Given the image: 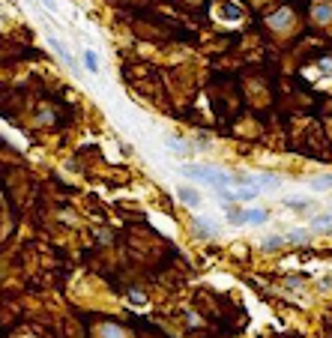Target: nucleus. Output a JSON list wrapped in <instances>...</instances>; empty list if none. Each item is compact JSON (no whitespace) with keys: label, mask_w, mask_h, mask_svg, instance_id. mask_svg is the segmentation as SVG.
<instances>
[{"label":"nucleus","mask_w":332,"mask_h":338,"mask_svg":"<svg viewBox=\"0 0 332 338\" xmlns=\"http://www.w3.org/2000/svg\"><path fill=\"white\" fill-rule=\"evenodd\" d=\"M186 177L203 180V183H210V186H216V189H227L231 183H237L234 177H227V174H221V171H213V168H198V165L186 168Z\"/></svg>","instance_id":"1"},{"label":"nucleus","mask_w":332,"mask_h":338,"mask_svg":"<svg viewBox=\"0 0 332 338\" xmlns=\"http://www.w3.org/2000/svg\"><path fill=\"white\" fill-rule=\"evenodd\" d=\"M48 45L54 48V54H57V57H60V60H63L69 69H75V60H72V54L66 51V45H63L60 39H54V36H51V39H48Z\"/></svg>","instance_id":"2"},{"label":"nucleus","mask_w":332,"mask_h":338,"mask_svg":"<svg viewBox=\"0 0 332 338\" xmlns=\"http://www.w3.org/2000/svg\"><path fill=\"white\" fill-rule=\"evenodd\" d=\"M311 15H314V21H320V24L332 21V3H314Z\"/></svg>","instance_id":"3"},{"label":"nucleus","mask_w":332,"mask_h":338,"mask_svg":"<svg viewBox=\"0 0 332 338\" xmlns=\"http://www.w3.org/2000/svg\"><path fill=\"white\" fill-rule=\"evenodd\" d=\"M224 216H227V222L234 227H240V225H248V219H245V213L243 210H237V206H227L224 203Z\"/></svg>","instance_id":"4"},{"label":"nucleus","mask_w":332,"mask_h":338,"mask_svg":"<svg viewBox=\"0 0 332 338\" xmlns=\"http://www.w3.org/2000/svg\"><path fill=\"white\" fill-rule=\"evenodd\" d=\"M177 195H180V201L186 203V206H198V203H200L198 192H195V189H189V186H180Z\"/></svg>","instance_id":"5"},{"label":"nucleus","mask_w":332,"mask_h":338,"mask_svg":"<svg viewBox=\"0 0 332 338\" xmlns=\"http://www.w3.org/2000/svg\"><path fill=\"white\" fill-rule=\"evenodd\" d=\"M290 21V9H278L275 15H269V27H278V30H285Z\"/></svg>","instance_id":"6"},{"label":"nucleus","mask_w":332,"mask_h":338,"mask_svg":"<svg viewBox=\"0 0 332 338\" xmlns=\"http://www.w3.org/2000/svg\"><path fill=\"white\" fill-rule=\"evenodd\" d=\"M245 219H248L251 225H266L269 213H266V210H258V206H254V210H245Z\"/></svg>","instance_id":"7"},{"label":"nucleus","mask_w":332,"mask_h":338,"mask_svg":"<svg viewBox=\"0 0 332 338\" xmlns=\"http://www.w3.org/2000/svg\"><path fill=\"white\" fill-rule=\"evenodd\" d=\"M221 15H224V18H231V21H237V18H243V9H240V6H234V3H224V6H221Z\"/></svg>","instance_id":"8"},{"label":"nucleus","mask_w":332,"mask_h":338,"mask_svg":"<svg viewBox=\"0 0 332 338\" xmlns=\"http://www.w3.org/2000/svg\"><path fill=\"white\" fill-rule=\"evenodd\" d=\"M282 243H285V240H282V237L275 233V237H266L264 243H261V248H264V251H275V248L282 246Z\"/></svg>","instance_id":"9"},{"label":"nucleus","mask_w":332,"mask_h":338,"mask_svg":"<svg viewBox=\"0 0 332 338\" xmlns=\"http://www.w3.org/2000/svg\"><path fill=\"white\" fill-rule=\"evenodd\" d=\"M311 186H314V189H332V174H323V177H311Z\"/></svg>","instance_id":"10"},{"label":"nucleus","mask_w":332,"mask_h":338,"mask_svg":"<svg viewBox=\"0 0 332 338\" xmlns=\"http://www.w3.org/2000/svg\"><path fill=\"white\" fill-rule=\"evenodd\" d=\"M84 63H87L90 72H99V57H96V51H84Z\"/></svg>","instance_id":"11"},{"label":"nucleus","mask_w":332,"mask_h":338,"mask_svg":"<svg viewBox=\"0 0 332 338\" xmlns=\"http://www.w3.org/2000/svg\"><path fill=\"white\" fill-rule=\"evenodd\" d=\"M168 147H171L174 153H180V156H186V153H189V147H186L183 141H177V138H171V141H168Z\"/></svg>","instance_id":"12"},{"label":"nucleus","mask_w":332,"mask_h":338,"mask_svg":"<svg viewBox=\"0 0 332 338\" xmlns=\"http://www.w3.org/2000/svg\"><path fill=\"white\" fill-rule=\"evenodd\" d=\"M305 237H309V230H290L288 233L290 243H305Z\"/></svg>","instance_id":"13"},{"label":"nucleus","mask_w":332,"mask_h":338,"mask_svg":"<svg viewBox=\"0 0 332 338\" xmlns=\"http://www.w3.org/2000/svg\"><path fill=\"white\" fill-rule=\"evenodd\" d=\"M314 227H332V216H329V213L317 216V219H314Z\"/></svg>","instance_id":"14"},{"label":"nucleus","mask_w":332,"mask_h":338,"mask_svg":"<svg viewBox=\"0 0 332 338\" xmlns=\"http://www.w3.org/2000/svg\"><path fill=\"white\" fill-rule=\"evenodd\" d=\"M195 233H198V237H213V230L207 225H200V222H195Z\"/></svg>","instance_id":"15"},{"label":"nucleus","mask_w":332,"mask_h":338,"mask_svg":"<svg viewBox=\"0 0 332 338\" xmlns=\"http://www.w3.org/2000/svg\"><path fill=\"white\" fill-rule=\"evenodd\" d=\"M258 183H264V186H278L282 180H278V177H272V174H264V177H261Z\"/></svg>","instance_id":"16"},{"label":"nucleus","mask_w":332,"mask_h":338,"mask_svg":"<svg viewBox=\"0 0 332 338\" xmlns=\"http://www.w3.org/2000/svg\"><path fill=\"white\" fill-rule=\"evenodd\" d=\"M285 203H288V206H293V210H305V206H309L305 201H293V198H290V201H285Z\"/></svg>","instance_id":"17"},{"label":"nucleus","mask_w":332,"mask_h":338,"mask_svg":"<svg viewBox=\"0 0 332 338\" xmlns=\"http://www.w3.org/2000/svg\"><path fill=\"white\" fill-rule=\"evenodd\" d=\"M42 6L48 9V12H57V3H54V0H42Z\"/></svg>","instance_id":"18"},{"label":"nucleus","mask_w":332,"mask_h":338,"mask_svg":"<svg viewBox=\"0 0 332 338\" xmlns=\"http://www.w3.org/2000/svg\"><path fill=\"white\" fill-rule=\"evenodd\" d=\"M129 299H132L135 305H144V293H132V296H129Z\"/></svg>","instance_id":"19"},{"label":"nucleus","mask_w":332,"mask_h":338,"mask_svg":"<svg viewBox=\"0 0 332 338\" xmlns=\"http://www.w3.org/2000/svg\"><path fill=\"white\" fill-rule=\"evenodd\" d=\"M320 69H326V72H329V69H332V57H326V60H320Z\"/></svg>","instance_id":"20"}]
</instances>
